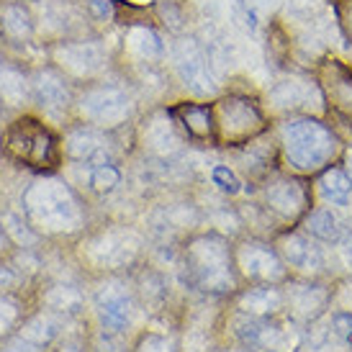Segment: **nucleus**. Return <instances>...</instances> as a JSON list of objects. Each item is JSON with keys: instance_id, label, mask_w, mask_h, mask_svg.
Wrapping results in <instances>:
<instances>
[{"instance_id": "1", "label": "nucleus", "mask_w": 352, "mask_h": 352, "mask_svg": "<svg viewBox=\"0 0 352 352\" xmlns=\"http://www.w3.org/2000/svg\"><path fill=\"white\" fill-rule=\"evenodd\" d=\"M280 170L301 177H316L322 170L342 160L344 139L322 116H288L278 118L273 129Z\"/></svg>"}, {"instance_id": "2", "label": "nucleus", "mask_w": 352, "mask_h": 352, "mask_svg": "<svg viewBox=\"0 0 352 352\" xmlns=\"http://www.w3.org/2000/svg\"><path fill=\"white\" fill-rule=\"evenodd\" d=\"M0 157L34 175H57L67 162L62 129L34 111L16 113L0 129Z\"/></svg>"}, {"instance_id": "3", "label": "nucleus", "mask_w": 352, "mask_h": 352, "mask_svg": "<svg viewBox=\"0 0 352 352\" xmlns=\"http://www.w3.org/2000/svg\"><path fill=\"white\" fill-rule=\"evenodd\" d=\"M23 214L34 232L75 236L85 229V204L75 188L54 175H36L23 193Z\"/></svg>"}, {"instance_id": "4", "label": "nucleus", "mask_w": 352, "mask_h": 352, "mask_svg": "<svg viewBox=\"0 0 352 352\" xmlns=\"http://www.w3.org/2000/svg\"><path fill=\"white\" fill-rule=\"evenodd\" d=\"M188 283L208 296H234L242 288L234 265V242L219 232H198L183 247Z\"/></svg>"}, {"instance_id": "5", "label": "nucleus", "mask_w": 352, "mask_h": 352, "mask_svg": "<svg viewBox=\"0 0 352 352\" xmlns=\"http://www.w3.org/2000/svg\"><path fill=\"white\" fill-rule=\"evenodd\" d=\"M139 90L124 72H113L96 82L80 85L75 96V121L90 126L121 131L139 116Z\"/></svg>"}, {"instance_id": "6", "label": "nucleus", "mask_w": 352, "mask_h": 352, "mask_svg": "<svg viewBox=\"0 0 352 352\" xmlns=\"http://www.w3.org/2000/svg\"><path fill=\"white\" fill-rule=\"evenodd\" d=\"M214 108L216 147L239 149L270 131V113L260 98L245 90H226L211 100Z\"/></svg>"}, {"instance_id": "7", "label": "nucleus", "mask_w": 352, "mask_h": 352, "mask_svg": "<svg viewBox=\"0 0 352 352\" xmlns=\"http://www.w3.org/2000/svg\"><path fill=\"white\" fill-rule=\"evenodd\" d=\"M265 216L270 219L275 229V236L298 229L303 216L316 206V193H314L311 177H301L285 170H275L257 186V198H254Z\"/></svg>"}, {"instance_id": "8", "label": "nucleus", "mask_w": 352, "mask_h": 352, "mask_svg": "<svg viewBox=\"0 0 352 352\" xmlns=\"http://www.w3.org/2000/svg\"><path fill=\"white\" fill-rule=\"evenodd\" d=\"M44 59L65 72L75 85H88L108 78L118 69L116 44H108L106 34H90L80 39H67L44 50Z\"/></svg>"}, {"instance_id": "9", "label": "nucleus", "mask_w": 352, "mask_h": 352, "mask_svg": "<svg viewBox=\"0 0 352 352\" xmlns=\"http://www.w3.org/2000/svg\"><path fill=\"white\" fill-rule=\"evenodd\" d=\"M167 67L177 80V85L186 90L190 98L208 100L221 96V78L206 52L204 41L198 39L196 34L170 36Z\"/></svg>"}, {"instance_id": "10", "label": "nucleus", "mask_w": 352, "mask_h": 352, "mask_svg": "<svg viewBox=\"0 0 352 352\" xmlns=\"http://www.w3.org/2000/svg\"><path fill=\"white\" fill-rule=\"evenodd\" d=\"M75 96L78 85L59 72L52 62L36 59L31 69V111L47 118L57 129L75 121Z\"/></svg>"}, {"instance_id": "11", "label": "nucleus", "mask_w": 352, "mask_h": 352, "mask_svg": "<svg viewBox=\"0 0 352 352\" xmlns=\"http://www.w3.org/2000/svg\"><path fill=\"white\" fill-rule=\"evenodd\" d=\"M265 108L270 116L278 118L322 116L327 111L316 75H306L296 69H288L278 80H273V85L267 88V96H265Z\"/></svg>"}, {"instance_id": "12", "label": "nucleus", "mask_w": 352, "mask_h": 352, "mask_svg": "<svg viewBox=\"0 0 352 352\" xmlns=\"http://www.w3.org/2000/svg\"><path fill=\"white\" fill-rule=\"evenodd\" d=\"M139 257H142V236L124 224L103 226L82 239V260L96 265L106 275L129 270Z\"/></svg>"}, {"instance_id": "13", "label": "nucleus", "mask_w": 352, "mask_h": 352, "mask_svg": "<svg viewBox=\"0 0 352 352\" xmlns=\"http://www.w3.org/2000/svg\"><path fill=\"white\" fill-rule=\"evenodd\" d=\"M36 13V41L41 50L67 39H80L103 31L88 19L78 0H31Z\"/></svg>"}, {"instance_id": "14", "label": "nucleus", "mask_w": 352, "mask_h": 352, "mask_svg": "<svg viewBox=\"0 0 352 352\" xmlns=\"http://www.w3.org/2000/svg\"><path fill=\"white\" fill-rule=\"evenodd\" d=\"M234 265L242 285H283L294 278L275 242L265 236L250 234L236 239Z\"/></svg>"}, {"instance_id": "15", "label": "nucleus", "mask_w": 352, "mask_h": 352, "mask_svg": "<svg viewBox=\"0 0 352 352\" xmlns=\"http://www.w3.org/2000/svg\"><path fill=\"white\" fill-rule=\"evenodd\" d=\"M285 291V319L296 327H311L332 309L334 283L324 278H291L283 283Z\"/></svg>"}, {"instance_id": "16", "label": "nucleus", "mask_w": 352, "mask_h": 352, "mask_svg": "<svg viewBox=\"0 0 352 352\" xmlns=\"http://www.w3.org/2000/svg\"><path fill=\"white\" fill-rule=\"evenodd\" d=\"M278 252L288 265V270L294 278H324L329 275V252L327 245L316 242L301 229H291L283 232L273 239Z\"/></svg>"}, {"instance_id": "17", "label": "nucleus", "mask_w": 352, "mask_h": 352, "mask_svg": "<svg viewBox=\"0 0 352 352\" xmlns=\"http://www.w3.org/2000/svg\"><path fill=\"white\" fill-rule=\"evenodd\" d=\"M36 59L0 44V113L16 116L31 111V69Z\"/></svg>"}, {"instance_id": "18", "label": "nucleus", "mask_w": 352, "mask_h": 352, "mask_svg": "<svg viewBox=\"0 0 352 352\" xmlns=\"http://www.w3.org/2000/svg\"><path fill=\"white\" fill-rule=\"evenodd\" d=\"M314 75L324 93L327 113L352 131V67L340 59H322Z\"/></svg>"}, {"instance_id": "19", "label": "nucleus", "mask_w": 352, "mask_h": 352, "mask_svg": "<svg viewBox=\"0 0 352 352\" xmlns=\"http://www.w3.org/2000/svg\"><path fill=\"white\" fill-rule=\"evenodd\" d=\"M0 44L19 54L41 50L36 41V13L31 0H0Z\"/></svg>"}, {"instance_id": "20", "label": "nucleus", "mask_w": 352, "mask_h": 352, "mask_svg": "<svg viewBox=\"0 0 352 352\" xmlns=\"http://www.w3.org/2000/svg\"><path fill=\"white\" fill-rule=\"evenodd\" d=\"M167 113L173 116L186 142L196 144V147H216L214 108L208 100L180 98L167 106Z\"/></svg>"}, {"instance_id": "21", "label": "nucleus", "mask_w": 352, "mask_h": 352, "mask_svg": "<svg viewBox=\"0 0 352 352\" xmlns=\"http://www.w3.org/2000/svg\"><path fill=\"white\" fill-rule=\"evenodd\" d=\"M137 142L149 152L152 157H175L186 139L180 134V129L175 126L173 116L165 108H152L149 113L142 116V124H137Z\"/></svg>"}, {"instance_id": "22", "label": "nucleus", "mask_w": 352, "mask_h": 352, "mask_svg": "<svg viewBox=\"0 0 352 352\" xmlns=\"http://www.w3.org/2000/svg\"><path fill=\"white\" fill-rule=\"evenodd\" d=\"M232 152L236 157V173H242L252 186H260L265 177L273 175L275 170H280V157H278L273 129L245 147L232 149Z\"/></svg>"}, {"instance_id": "23", "label": "nucleus", "mask_w": 352, "mask_h": 352, "mask_svg": "<svg viewBox=\"0 0 352 352\" xmlns=\"http://www.w3.org/2000/svg\"><path fill=\"white\" fill-rule=\"evenodd\" d=\"M229 306L257 319H283L285 291L283 285H242L234 296H229Z\"/></svg>"}, {"instance_id": "24", "label": "nucleus", "mask_w": 352, "mask_h": 352, "mask_svg": "<svg viewBox=\"0 0 352 352\" xmlns=\"http://www.w3.org/2000/svg\"><path fill=\"white\" fill-rule=\"evenodd\" d=\"M298 229L327 247H337L342 239H347V226H344L342 216H340V208L327 204L314 206L311 211L303 216Z\"/></svg>"}, {"instance_id": "25", "label": "nucleus", "mask_w": 352, "mask_h": 352, "mask_svg": "<svg viewBox=\"0 0 352 352\" xmlns=\"http://www.w3.org/2000/svg\"><path fill=\"white\" fill-rule=\"evenodd\" d=\"M314 193L322 204L334 208H347L352 204V177L347 175L342 162L327 167L314 177Z\"/></svg>"}, {"instance_id": "26", "label": "nucleus", "mask_w": 352, "mask_h": 352, "mask_svg": "<svg viewBox=\"0 0 352 352\" xmlns=\"http://www.w3.org/2000/svg\"><path fill=\"white\" fill-rule=\"evenodd\" d=\"M98 306H100V311L106 314L108 322L121 327V324L129 322V314L134 311V294L129 291V285L124 288V285L111 275L106 288L98 291Z\"/></svg>"}, {"instance_id": "27", "label": "nucleus", "mask_w": 352, "mask_h": 352, "mask_svg": "<svg viewBox=\"0 0 352 352\" xmlns=\"http://www.w3.org/2000/svg\"><path fill=\"white\" fill-rule=\"evenodd\" d=\"M82 170H88V175H85V188H88L93 196H108V193H113V190L121 186V180H124V173H121L118 162L82 167Z\"/></svg>"}, {"instance_id": "28", "label": "nucleus", "mask_w": 352, "mask_h": 352, "mask_svg": "<svg viewBox=\"0 0 352 352\" xmlns=\"http://www.w3.org/2000/svg\"><path fill=\"white\" fill-rule=\"evenodd\" d=\"M80 8L88 13V19L98 26L103 34L111 23H116V0H78Z\"/></svg>"}, {"instance_id": "29", "label": "nucleus", "mask_w": 352, "mask_h": 352, "mask_svg": "<svg viewBox=\"0 0 352 352\" xmlns=\"http://www.w3.org/2000/svg\"><path fill=\"white\" fill-rule=\"evenodd\" d=\"M211 180H214V186H219L229 196H236L242 190V177L236 175V170H232L229 165H216L211 170Z\"/></svg>"}, {"instance_id": "30", "label": "nucleus", "mask_w": 352, "mask_h": 352, "mask_svg": "<svg viewBox=\"0 0 352 352\" xmlns=\"http://www.w3.org/2000/svg\"><path fill=\"white\" fill-rule=\"evenodd\" d=\"M134 352H177V344H175V340H170L167 334L149 332L139 340V344L134 347Z\"/></svg>"}, {"instance_id": "31", "label": "nucleus", "mask_w": 352, "mask_h": 352, "mask_svg": "<svg viewBox=\"0 0 352 352\" xmlns=\"http://www.w3.org/2000/svg\"><path fill=\"white\" fill-rule=\"evenodd\" d=\"M332 13L342 39L352 44V0H332Z\"/></svg>"}, {"instance_id": "32", "label": "nucleus", "mask_w": 352, "mask_h": 352, "mask_svg": "<svg viewBox=\"0 0 352 352\" xmlns=\"http://www.w3.org/2000/svg\"><path fill=\"white\" fill-rule=\"evenodd\" d=\"M332 332L347 344H352V311L340 309V311L332 314Z\"/></svg>"}, {"instance_id": "33", "label": "nucleus", "mask_w": 352, "mask_h": 352, "mask_svg": "<svg viewBox=\"0 0 352 352\" xmlns=\"http://www.w3.org/2000/svg\"><path fill=\"white\" fill-rule=\"evenodd\" d=\"M245 8L250 19L257 16H270L278 8H283V0H245Z\"/></svg>"}, {"instance_id": "34", "label": "nucleus", "mask_w": 352, "mask_h": 352, "mask_svg": "<svg viewBox=\"0 0 352 352\" xmlns=\"http://www.w3.org/2000/svg\"><path fill=\"white\" fill-rule=\"evenodd\" d=\"M340 162H342V167L347 170V175L352 177V144H347V147H344L342 160H340Z\"/></svg>"}, {"instance_id": "35", "label": "nucleus", "mask_w": 352, "mask_h": 352, "mask_svg": "<svg viewBox=\"0 0 352 352\" xmlns=\"http://www.w3.org/2000/svg\"><path fill=\"white\" fill-rule=\"evenodd\" d=\"M8 232H6V226H3V216H0V254H6V250H8Z\"/></svg>"}, {"instance_id": "36", "label": "nucleus", "mask_w": 352, "mask_h": 352, "mask_svg": "<svg viewBox=\"0 0 352 352\" xmlns=\"http://www.w3.org/2000/svg\"><path fill=\"white\" fill-rule=\"evenodd\" d=\"M124 3H134V6H152L155 0H124Z\"/></svg>"}, {"instance_id": "37", "label": "nucleus", "mask_w": 352, "mask_h": 352, "mask_svg": "<svg viewBox=\"0 0 352 352\" xmlns=\"http://www.w3.org/2000/svg\"><path fill=\"white\" fill-rule=\"evenodd\" d=\"M0 129H3V124H0Z\"/></svg>"}]
</instances>
